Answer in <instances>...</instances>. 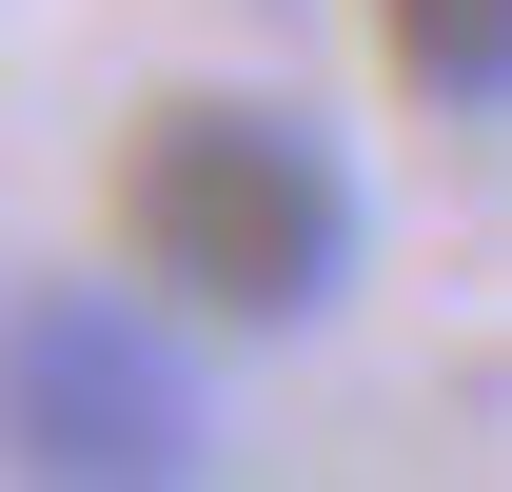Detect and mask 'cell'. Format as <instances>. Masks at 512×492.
I'll use <instances>...</instances> for the list:
<instances>
[{
    "label": "cell",
    "instance_id": "3",
    "mask_svg": "<svg viewBox=\"0 0 512 492\" xmlns=\"http://www.w3.org/2000/svg\"><path fill=\"white\" fill-rule=\"evenodd\" d=\"M414 119H512V0H355Z\"/></svg>",
    "mask_w": 512,
    "mask_h": 492
},
{
    "label": "cell",
    "instance_id": "1",
    "mask_svg": "<svg viewBox=\"0 0 512 492\" xmlns=\"http://www.w3.org/2000/svg\"><path fill=\"white\" fill-rule=\"evenodd\" d=\"M119 276H158L197 335H296L355 296V158L296 99H138Z\"/></svg>",
    "mask_w": 512,
    "mask_h": 492
},
{
    "label": "cell",
    "instance_id": "2",
    "mask_svg": "<svg viewBox=\"0 0 512 492\" xmlns=\"http://www.w3.org/2000/svg\"><path fill=\"white\" fill-rule=\"evenodd\" d=\"M158 276H138V296H99V276H40V296H20V335H0V414H20V473H197V453H217V414H197V374L158 355Z\"/></svg>",
    "mask_w": 512,
    "mask_h": 492
}]
</instances>
